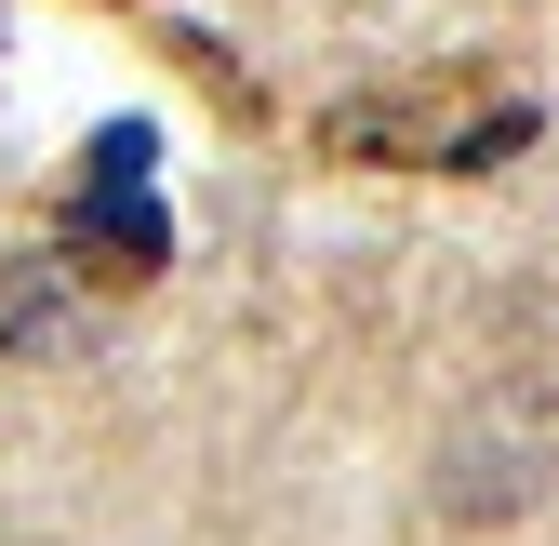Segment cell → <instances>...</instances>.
Returning <instances> with one entry per match:
<instances>
[{"instance_id": "1", "label": "cell", "mask_w": 559, "mask_h": 546, "mask_svg": "<svg viewBox=\"0 0 559 546\" xmlns=\"http://www.w3.org/2000/svg\"><path fill=\"white\" fill-rule=\"evenodd\" d=\"M546 133L533 94H466V81H400V94H346L320 120L333 161H427V174H493Z\"/></svg>"}, {"instance_id": "2", "label": "cell", "mask_w": 559, "mask_h": 546, "mask_svg": "<svg viewBox=\"0 0 559 546\" xmlns=\"http://www.w3.org/2000/svg\"><path fill=\"white\" fill-rule=\"evenodd\" d=\"M0 360H94V266L67 240L0 253Z\"/></svg>"}, {"instance_id": "3", "label": "cell", "mask_w": 559, "mask_h": 546, "mask_svg": "<svg viewBox=\"0 0 559 546\" xmlns=\"http://www.w3.org/2000/svg\"><path fill=\"white\" fill-rule=\"evenodd\" d=\"M67 253L94 266V281H160V253H174V214L147 200V174H81L67 187Z\"/></svg>"}]
</instances>
